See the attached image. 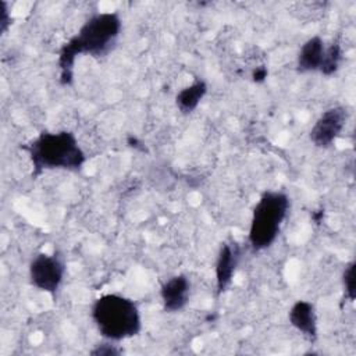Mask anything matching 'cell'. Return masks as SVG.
<instances>
[{
	"instance_id": "10",
	"label": "cell",
	"mask_w": 356,
	"mask_h": 356,
	"mask_svg": "<svg viewBox=\"0 0 356 356\" xmlns=\"http://www.w3.org/2000/svg\"><path fill=\"white\" fill-rule=\"evenodd\" d=\"M325 51V43L320 36H313L307 39L298 53L296 67L299 72H313L318 71L323 63Z\"/></svg>"
},
{
	"instance_id": "4",
	"label": "cell",
	"mask_w": 356,
	"mask_h": 356,
	"mask_svg": "<svg viewBox=\"0 0 356 356\" xmlns=\"http://www.w3.org/2000/svg\"><path fill=\"white\" fill-rule=\"evenodd\" d=\"M288 210L289 197L284 192L267 191L260 196L253 209L248 234L252 250H264L275 242Z\"/></svg>"
},
{
	"instance_id": "12",
	"label": "cell",
	"mask_w": 356,
	"mask_h": 356,
	"mask_svg": "<svg viewBox=\"0 0 356 356\" xmlns=\"http://www.w3.org/2000/svg\"><path fill=\"white\" fill-rule=\"evenodd\" d=\"M342 56H343V53H342L341 44L338 42L330 43L328 46H325L323 63H321L318 71L325 76H330V75L335 74L339 70Z\"/></svg>"
},
{
	"instance_id": "5",
	"label": "cell",
	"mask_w": 356,
	"mask_h": 356,
	"mask_svg": "<svg viewBox=\"0 0 356 356\" xmlns=\"http://www.w3.org/2000/svg\"><path fill=\"white\" fill-rule=\"evenodd\" d=\"M65 275V263L58 253H39L29 263V281L39 291L51 296L58 291Z\"/></svg>"
},
{
	"instance_id": "9",
	"label": "cell",
	"mask_w": 356,
	"mask_h": 356,
	"mask_svg": "<svg viewBox=\"0 0 356 356\" xmlns=\"http://www.w3.org/2000/svg\"><path fill=\"white\" fill-rule=\"evenodd\" d=\"M288 318L291 325L299 331L309 341L317 338V316L313 303L307 300H298L292 305Z\"/></svg>"
},
{
	"instance_id": "3",
	"label": "cell",
	"mask_w": 356,
	"mask_h": 356,
	"mask_svg": "<svg viewBox=\"0 0 356 356\" xmlns=\"http://www.w3.org/2000/svg\"><path fill=\"white\" fill-rule=\"evenodd\" d=\"M99 334L111 342L136 337L142 330V318L136 303L118 293L97 298L90 310Z\"/></svg>"
},
{
	"instance_id": "8",
	"label": "cell",
	"mask_w": 356,
	"mask_h": 356,
	"mask_svg": "<svg viewBox=\"0 0 356 356\" xmlns=\"http://www.w3.org/2000/svg\"><path fill=\"white\" fill-rule=\"evenodd\" d=\"M191 284L186 275L178 274L168 278L160 288L163 307L168 313L181 312L189 302Z\"/></svg>"
},
{
	"instance_id": "16",
	"label": "cell",
	"mask_w": 356,
	"mask_h": 356,
	"mask_svg": "<svg viewBox=\"0 0 356 356\" xmlns=\"http://www.w3.org/2000/svg\"><path fill=\"white\" fill-rule=\"evenodd\" d=\"M266 76H267V70L264 67L256 68L252 74V78H253L254 82H263L266 79Z\"/></svg>"
},
{
	"instance_id": "13",
	"label": "cell",
	"mask_w": 356,
	"mask_h": 356,
	"mask_svg": "<svg viewBox=\"0 0 356 356\" xmlns=\"http://www.w3.org/2000/svg\"><path fill=\"white\" fill-rule=\"evenodd\" d=\"M342 284H343V291L346 298L353 302L356 296V289H355V261H350L346 264L343 273H342Z\"/></svg>"
},
{
	"instance_id": "15",
	"label": "cell",
	"mask_w": 356,
	"mask_h": 356,
	"mask_svg": "<svg viewBox=\"0 0 356 356\" xmlns=\"http://www.w3.org/2000/svg\"><path fill=\"white\" fill-rule=\"evenodd\" d=\"M121 350L117 349L114 345L106 342L102 345H97L93 350H90V355H100V356H110V355H120Z\"/></svg>"
},
{
	"instance_id": "14",
	"label": "cell",
	"mask_w": 356,
	"mask_h": 356,
	"mask_svg": "<svg viewBox=\"0 0 356 356\" xmlns=\"http://www.w3.org/2000/svg\"><path fill=\"white\" fill-rule=\"evenodd\" d=\"M11 25V14L8 3L4 0H0V33L4 35Z\"/></svg>"
},
{
	"instance_id": "1",
	"label": "cell",
	"mask_w": 356,
	"mask_h": 356,
	"mask_svg": "<svg viewBox=\"0 0 356 356\" xmlns=\"http://www.w3.org/2000/svg\"><path fill=\"white\" fill-rule=\"evenodd\" d=\"M121 28L122 22L117 13H97L89 17L79 31L60 49V82L63 85L72 83L76 56L102 57L108 54L120 38Z\"/></svg>"
},
{
	"instance_id": "2",
	"label": "cell",
	"mask_w": 356,
	"mask_h": 356,
	"mask_svg": "<svg viewBox=\"0 0 356 356\" xmlns=\"http://www.w3.org/2000/svg\"><path fill=\"white\" fill-rule=\"evenodd\" d=\"M24 150L29 154L35 177L44 170L79 171L86 161L76 136L70 131L42 132Z\"/></svg>"
},
{
	"instance_id": "6",
	"label": "cell",
	"mask_w": 356,
	"mask_h": 356,
	"mask_svg": "<svg viewBox=\"0 0 356 356\" xmlns=\"http://www.w3.org/2000/svg\"><path fill=\"white\" fill-rule=\"evenodd\" d=\"M348 118L346 108L342 106H334L327 108L316 120L310 129V140L317 147H330L345 128Z\"/></svg>"
},
{
	"instance_id": "11",
	"label": "cell",
	"mask_w": 356,
	"mask_h": 356,
	"mask_svg": "<svg viewBox=\"0 0 356 356\" xmlns=\"http://www.w3.org/2000/svg\"><path fill=\"white\" fill-rule=\"evenodd\" d=\"M207 93V83L203 79H196L189 86L182 88L175 96V104L182 114H189L196 110L204 95Z\"/></svg>"
},
{
	"instance_id": "7",
	"label": "cell",
	"mask_w": 356,
	"mask_h": 356,
	"mask_svg": "<svg viewBox=\"0 0 356 356\" xmlns=\"http://www.w3.org/2000/svg\"><path fill=\"white\" fill-rule=\"evenodd\" d=\"M242 249L236 242H224L220 246L216 260V289L222 293L231 285L238 264L241 261Z\"/></svg>"
}]
</instances>
